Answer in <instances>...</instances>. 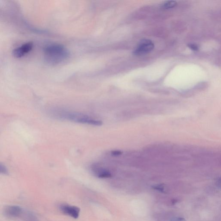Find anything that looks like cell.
Returning <instances> with one entry per match:
<instances>
[{
  "label": "cell",
  "mask_w": 221,
  "mask_h": 221,
  "mask_svg": "<svg viewBox=\"0 0 221 221\" xmlns=\"http://www.w3.org/2000/svg\"><path fill=\"white\" fill-rule=\"evenodd\" d=\"M52 113H54V116L57 117L59 118L67 120L78 123L94 126H100L102 124L101 121L95 119L89 116L80 113L69 112L61 110H55Z\"/></svg>",
  "instance_id": "obj_1"
},
{
  "label": "cell",
  "mask_w": 221,
  "mask_h": 221,
  "mask_svg": "<svg viewBox=\"0 0 221 221\" xmlns=\"http://www.w3.org/2000/svg\"><path fill=\"white\" fill-rule=\"evenodd\" d=\"M69 53L66 48L60 45H51L45 49V58L51 64H57L67 58Z\"/></svg>",
  "instance_id": "obj_2"
},
{
  "label": "cell",
  "mask_w": 221,
  "mask_h": 221,
  "mask_svg": "<svg viewBox=\"0 0 221 221\" xmlns=\"http://www.w3.org/2000/svg\"><path fill=\"white\" fill-rule=\"evenodd\" d=\"M154 48V44L149 39H144L140 41L133 52L135 55L140 56L149 53Z\"/></svg>",
  "instance_id": "obj_3"
},
{
  "label": "cell",
  "mask_w": 221,
  "mask_h": 221,
  "mask_svg": "<svg viewBox=\"0 0 221 221\" xmlns=\"http://www.w3.org/2000/svg\"><path fill=\"white\" fill-rule=\"evenodd\" d=\"M60 209L64 214L70 216L74 219H77L80 213V208L75 206H70L66 204L60 205Z\"/></svg>",
  "instance_id": "obj_4"
},
{
  "label": "cell",
  "mask_w": 221,
  "mask_h": 221,
  "mask_svg": "<svg viewBox=\"0 0 221 221\" xmlns=\"http://www.w3.org/2000/svg\"><path fill=\"white\" fill-rule=\"evenodd\" d=\"M91 170L94 175L98 178H110L112 176V173L109 170L98 164H94L92 165Z\"/></svg>",
  "instance_id": "obj_5"
},
{
  "label": "cell",
  "mask_w": 221,
  "mask_h": 221,
  "mask_svg": "<svg viewBox=\"0 0 221 221\" xmlns=\"http://www.w3.org/2000/svg\"><path fill=\"white\" fill-rule=\"evenodd\" d=\"M33 48V43L32 42L24 44L21 46L17 48L13 51V55L17 58H20L24 56L30 52Z\"/></svg>",
  "instance_id": "obj_6"
},
{
  "label": "cell",
  "mask_w": 221,
  "mask_h": 221,
  "mask_svg": "<svg viewBox=\"0 0 221 221\" xmlns=\"http://www.w3.org/2000/svg\"><path fill=\"white\" fill-rule=\"evenodd\" d=\"M23 209L17 206H8L4 209V214L9 218H17L20 217L22 213Z\"/></svg>",
  "instance_id": "obj_7"
},
{
  "label": "cell",
  "mask_w": 221,
  "mask_h": 221,
  "mask_svg": "<svg viewBox=\"0 0 221 221\" xmlns=\"http://www.w3.org/2000/svg\"><path fill=\"white\" fill-rule=\"evenodd\" d=\"M20 216L24 221H39L35 215L28 211H23Z\"/></svg>",
  "instance_id": "obj_8"
},
{
  "label": "cell",
  "mask_w": 221,
  "mask_h": 221,
  "mask_svg": "<svg viewBox=\"0 0 221 221\" xmlns=\"http://www.w3.org/2000/svg\"><path fill=\"white\" fill-rule=\"evenodd\" d=\"M177 5V2L175 1H167V2H164L163 3L162 7V8L165 9H169L174 8Z\"/></svg>",
  "instance_id": "obj_9"
},
{
  "label": "cell",
  "mask_w": 221,
  "mask_h": 221,
  "mask_svg": "<svg viewBox=\"0 0 221 221\" xmlns=\"http://www.w3.org/2000/svg\"><path fill=\"white\" fill-rule=\"evenodd\" d=\"M0 174H7L8 170L7 167L2 163H0Z\"/></svg>",
  "instance_id": "obj_10"
},
{
  "label": "cell",
  "mask_w": 221,
  "mask_h": 221,
  "mask_svg": "<svg viewBox=\"0 0 221 221\" xmlns=\"http://www.w3.org/2000/svg\"><path fill=\"white\" fill-rule=\"evenodd\" d=\"M188 47L193 51H198L199 50V47L197 45L194 44H189L188 45Z\"/></svg>",
  "instance_id": "obj_11"
},
{
  "label": "cell",
  "mask_w": 221,
  "mask_h": 221,
  "mask_svg": "<svg viewBox=\"0 0 221 221\" xmlns=\"http://www.w3.org/2000/svg\"><path fill=\"white\" fill-rule=\"evenodd\" d=\"M153 188L155 190L160 191L161 192H164V186L162 185H156L153 187Z\"/></svg>",
  "instance_id": "obj_12"
},
{
  "label": "cell",
  "mask_w": 221,
  "mask_h": 221,
  "mask_svg": "<svg viewBox=\"0 0 221 221\" xmlns=\"http://www.w3.org/2000/svg\"><path fill=\"white\" fill-rule=\"evenodd\" d=\"M171 221H187L185 220V219L184 218L181 217H175L173 218L171 220Z\"/></svg>",
  "instance_id": "obj_13"
}]
</instances>
